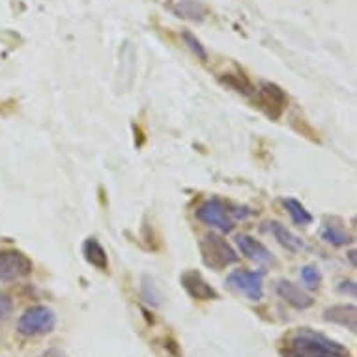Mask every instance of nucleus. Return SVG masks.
Here are the masks:
<instances>
[{
    "mask_svg": "<svg viewBox=\"0 0 357 357\" xmlns=\"http://www.w3.org/2000/svg\"><path fill=\"white\" fill-rule=\"evenodd\" d=\"M277 294L281 296L287 303H290L292 307L299 310L310 309L312 305H314V299L310 298L309 294L301 290L298 284H294L290 281H279L277 282Z\"/></svg>",
    "mask_w": 357,
    "mask_h": 357,
    "instance_id": "1a4fd4ad",
    "label": "nucleus"
},
{
    "mask_svg": "<svg viewBox=\"0 0 357 357\" xmlns=\"http://www.w3.org/2000/svg\"><path fill=\"white\" fill-rule=\"evenodd\" d=\"M270 232L273 234V238H275V240L279 241L284 249H287V251L299 252L305 247L303 241L299 240L298 236L294 234V232H290V230H288L284 225H281L279 221L270 222Z\"/></svg>",
    "mask_w": 357,
    "mask_h": 357,
    "instance_id": "ddd939ff",
    "label": "nucleus"
},
{
    "mask_svg": "<svg viewBox=\"0 0 357 357\" xmlns=\"http://www.w3.org/2000/svg\"><path fill=\"white\" fill-rule=\"evenodd\" d=\"M301 279L309 288H317L322 282V273H320L317 266H305L301 270Z\"/></svg>",
    "mask_w": 357,
    "mask_h": 357,
    "instance_id": "aec40b11",
    "label": "nucleus"
},
{
    "mask_svg": "<svg viewBox=\"0 0 357 357\" xmlns=\"http://www.w3.org/2000/svg\"><path fill=\"white\" fill-rule=\"evenodd\" d=\"M32 270V260L24 252L15 249L0 251V282H12L29 277Z\"/></svg>",
    "mask_w": 357,
    "mask_h": 357,
    "instance_id": "39448f33",
    "label": "nucleus"
},
{
    "mask_svg": "<svg viewBox=\"0 0 357 357\" xmlns=\"http://www.w3.org/2000/svg\"><path fill=\"white\" fill-rule=\"evenodd\" d=\"M284 208H287L288 213H290V217H292V221L296 222V225L305 227V225H310V222H312V215H310L309 210H307L299 200L287 199L284 200Z\"/></svg>",
    "mask_w": 357,
    "mask_h": 357,
    "instance_id": "2eb2a0df",
    "label": "nucleus"
},
{
    "mask_svg": "<svg viewBox=\"0 0 357 357\" xmlns=\"http://www.w3.org/2000/svg\"><path fill=\"white\" fill-rule=\"evenodd\" d=\"M82 255L86 258V262L92 264L96 270H109V257H107V251L96 238H88V240L82 243Z\"/></svg>",
    "mask_w": 357,
    "mask_h": 357,
    "instance_id": "f8f14e48",
    "label": "nucleus"
},
{
    "mask_svg": "<svg viewBox=\"0 0 357 357\" xmlns=\"http://www.w3.org/2000/svg\"><path fill=\"white\" fill-rule=\"evenodd\" d=\"M199 221H202L208 227L219 229L221 232H232L234 230V219L230 215V210L221 199H210L202 202L197 210Z\"/></svg>",
    "mask_w": 357,
    "mask_h": 357,
    "instance_id": "20e7f679",
    "label": "nucleus"
},
{
    "mask_svg": "<svg viewBox=\"0 0 357 357\" xmlns=\"http://www.w3.org/2000/svg\"><path fill=\"white\" fill-rule=\"evenodd\" d=\"M174 12L178 17L191 19V21H204L208 15V8L199 2V0H180L174 6Z\"/></svg>",
    "mask_w": 357,
    "mask_h": 357,
    "instance_id": "4468645a",
    "label": "nucleus"
},
{
    "mask_svg": "<svg viewBox=\"0 0 357 357\" xmlns=\"http://www.w3.org/2000/svg\"><path fill=\"white\" fill-rule=\"evenodd\" d=\"M232 290L243 294L251 301H260L264 296V273L262 271H243L236 270L232 271L227 279Z\"/></svg>",
    "mask_w": 357,
    "mask_h": 357,
    "instance_id": "0eeeda50",
    "label": "nucleus"
},
{
    "mask_svg": "<svg viewBox=\"0 0 357 357\" xmlns=\"http://www.w3.org/2000/svg\"><path fill=\"white\" fill-rule=\"evenodd\" d=\"M238 247H240V251L245 255L247 258H251L255 262L258 264H273L275 262V258L273 255L270 252V249L260 243L258 240L251 238V236L247 234H241L238 236Z\"/></svg>",
    "mask_w": 357,
    "mask_h": 357,
    "instance_id": "9b49d317",
    "label": "nucleus"
},
{
    "mask_svg": "<svg viewBox=\"0 0 357 357\" xmlns=\"http://www.w3.org/2000/svg\"><path fill=\"white\" fill-rule=\"evenodd\" d=\"M221 81L225 84H229L230 88H234L236 92H240L243 96H251L252 94V84L247 81L245 77H240V75H232V73H227V77H221Z\"/></svg>",
    "mask_w": 357,
    "mask_h": 357,
    "instance_id": "f3484780",
    "label": "nucleus"
},
{
    "mask_svg": "<svg viewBox=\"0 0 357 357\" xmlns=\"http://www.w3.org/2000/svg\"><path fill=\"white\" fill-rule=\"evenodd\" d=\"M288 357H348L344 346L322 333L301 328L288 337Z\"/></svg>",
    "mask_w": 357,
    "mask_h": 357,
    "instance_id": "f257e3e1",
    "label": "nucleus"
},
{
    "mask_svg": "<svg viewBox=\"0 0 357 357\" xmlns=\"http://www.w3.org/2000/svg\"><path fill=\"white\" fill-rule=\"evenodd\" d=\"M142 296H144V299H146L148 303L155 305V307H159V305L163 303L161 299H163V296H161V292L158 290V287H155V282L150 279L148 275L142 277Z\"/></svg>",
    "mask_w": 357,
    "mask_h": 357,
    "instance_id": "a211bd4d",
    "label": "nucleus"
},
{
    "mask_svg": "<svg viewBox=\"0 0 357 357\" xmlns=\"http://www.w3.org/2000/svg\"><path fill=\"white\" fill-rule=\"evenodd\" d=\"M200 247V257H202V262L211 268V270L221 271L225 268H229L232 264H236L240 260V255L232 249L229 241L225 240L222 236L219 234H206L199 243Z\"/></svg>",
    "mask_w": 357,
    "mask_h": 357,
    "instance_id": "f03ea898",
    "label": "nucleus"
},
{
    "mask_svg": "<svg viewBox=\"0 0 357 357\" xmlns=\"http://www.w3.org/2000/svg\"><path fill=\"white\" fill-rule=\"evenodd\" d=\"M182 40L185 41V45H188L195 54H197V59H200L202 62L208 60V51L204 49V45L200 43V40L193 32H189V30H182Z\"/></svg>",
    "mask_w": 357,
    "mask_h": 357,
    "instance_id": "6ab92c4d",
    "label": "nucleus"
},
{
    "mask_svg": "<svg viewBox=\"0 0 357 357\" xmlns=\"http://www.w3.org/2000/svg\"><path fill=\"white\" fill-rule=\"evenodd\" d=\"M255 101L271 120H277V118H281V114L287 109L288 96L284 94V90L281 86H277L273 82H262L257 88Z\"/></svg>",
    "mask_w": 357,
    "mask_h": 357,
    "instance_id": "423d86ee",
    "label": "nucleus"
},
{
    "mask_svg": "<svg viewBox=\"0 0 357 357\" xmlns=\"http://www.w3.org/2000/svg\"><path fill=\"white\" fill-rule=\"evenodd\" d=\"M182 287L185 288V292L193 299H200V301H211V299H219V294L210 282L206 281L204 277L200 275L199 271L188 270L180 277Z\"/></svg>",
    "mask_w": 357,
    "mask_h": 357,
    "instance_id": "6e6552de",
    "label": "nucleus"
},
{
    "mask_svg": "<svg viewBox=\"0 0 357 357\" xmlns=\"http://www.w3.org/2000/svg\"><path fill=\"white\" fill-rule=\"evenodd\" d=\"M320 236H322L324 241H328V243H331V245L335 247L350 245L351 241H354V238H351L350 234H346V232L339 230L337 227H331V225L324 227V229L320 230Z\"/></svg>",
    "mask_w": 357,
    "mask_h": 357,
    "instance_id": "dca6fc26",
    "label": "nucleus"
},
{
    "mask_svg": "<svg viewBox=\"0 0 357 357\" xmlns=\"http://www.w3.org/2000/svg\"><path fill=\"white\" fill-rule=\"evenodd\" d=\"M339 292L346 294V296H351V298H354V296H356V292H357V284L354 281H342L339 284Z\"/></svg>",
    "mask_w": 357,
    "mask_h": 357,
    "instance_id": "4be33fe9",
    "label": "nucleus"
},
{
    "mask_svg": "<svg viewBox=\"0 0 357 357\" xmlns=\"http://www.w3.org/2000/svg\"><path fill=\"white\" fill-rule=\"evenodd\" d=\"M54 328H56V314L45 305H36L26 309L17 322V331L26 337L51 333Z\"/></svg>",
    "mask_w": 357,
    "mask_h": 357,
    "instance_id": "7ed1b4c3",
    "label": "nucleus"
},
{
    "mask_svg": "<svg viewBox=\"0 0 357 357\" xmlns=\"http://www.w3.org/2000/svg\"><path fill=\"white\" fill-rule=\"evenodd\" d=\"M13 312V301L8 294L0 292V320H6Z\"/></svg>",
    "mask_w": 357,
    "mask_h": 357,
    "instance_id": "412c9836",
    "label": "nucleus"
},
{
    "mask_svg": "<svg viewBox=\"0 0 357 357\" xmlns=\"http://www.w3.org/2000/svg\"><path fill=\"white\" fill-rule=\"evenodd\" d=\"M324 320L326 322L339 324L342 328L350 329L356 333L357 329V309L356 305H333L324 310Z\"/></svg>",
    "mask_w": 357,
    "mask_h": 357,
    "instance_id": "9d476101",
    "label": "nucleus"
}]
</instances>
